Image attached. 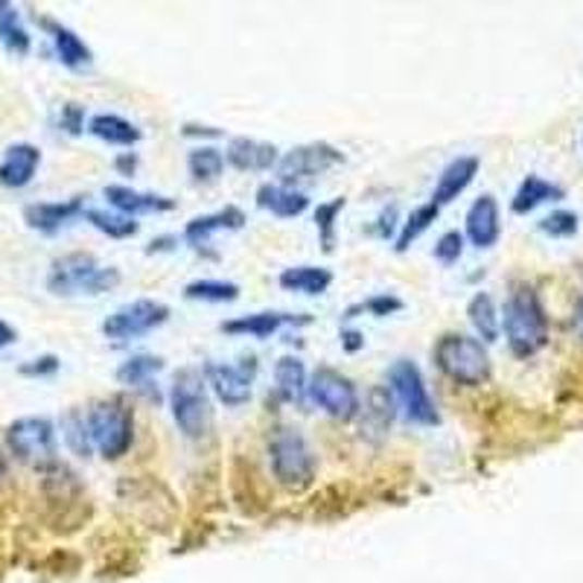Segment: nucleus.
<instances>
[{
    "mask_svg": "<svg viewBox=\"0 0 583 583\" xmlns=\"http://www.w3.org/2000/svg\"><path fill=\"white\" fill-rule=\"evenodd\" d=\"M508 348L517 360H531L534 353L546 348L548 315L539 295L531 287H517L505 301L502 315Z\"/></svg>",
    "mask_w": 583,
    "mask_h": 583,
    "instance_id": "f257e3e1",
    "label": "nucleus"
},
{
    "mask_svg": "<svg viewBox=\"0 0 583 583\" xmlns=\"http://www.w3.org/2000/svg\"><path fill=\"white\" fill-rule=\"evenodd\" d=\"M172 421L184 438H205L214 426V409L207 397V382L196 368H184L175 374L170 388Z\"/></svg>",
    "mask_w": 583,
    "mask_h": 583,
    "instance_id": "f03ea898",
    "label": "nucleus"
},
{
    "mask_svg": "<svg viewBox=\"0 0 583 583\" xmlns=\"http://www.w3.org/2000/svg\"><path fill=\"white\" fill-rule=\"evenodd\" d=\"M435 365L458 386L478 388L490 379L487 348L473 336H461V332H447L444 339H438V344H435Z\"/></svg>",
    "mask_w": 583,
    "mask_h": 583,
    "instance_id": "7ed1b4c3",
    "label": "nucleus"
},
{
    "mask_svg": "<svg viewBox=\"0 0 583 583\" xmlns=\"http://www.w3.org/2000/svg\"><path fill=\"white\" fill-rule=\"evenodd\" d=\"M117 283H120V271L99 266L90 254H64L47 275V289L53 295H102Z\"/></svg>",
    "mask_w": 583,
    "mask_h": 583,
    "instance_id": "20e7f679",
    "label": "nucleus"
},
{
    "mask_svg": "<svg viewBox=\"0 0 583 583\" xmlns=\"http://www.w3.org/2000/svg\"><path fill=\"white\" fill-rule=\"evenodd\" d=\"M269 458L275 478L289 490H304L315 478V456L297 429L280 426L269 438Z\"/></svg>",
    "mask_w": 583,
    "mask_h": 583,
    "instance_id": "39448f33",
    "label": "nucleus"
},
{
    "mask_svg": "<svg viewBox=\"0 0 583 583\" xmlns=\"http://www.w3.org/2000/svg\"><path fill=\"white\" fill-rule=\"evenodd\" d=\"M90 447L99 449L102 458L126 456L135 440V414L123 400L97 403L85 417Z\"/></svg>",
    "mask_w": 583,
    "mask_h": 583,
    "instance_id": "423d86ee",
    "label": "nucleus"
},
{
    "mask_svg": "<svg viewBox=\"0 0 583 583\" xmlns=\"http://www.w3.org/2000/svg\"><path fill=\"white\" fill-rule=\"evenodd\" d=\"M388 391L394 394L397 405L403 409L405 421L417 426H438L440 414L435 400L426 391L421 368L412 360H397L388 371Z\"/></svg>",
    "mask_w": 583,
    "mask_h": 583,
    "instance_id": "0eeeda50",
    "label": "nucleus"
},
{
    "mask_svg": "<svg viewBox=\"0 0 583 583\" xmlns=\"http://www.w3.org/2000/svg\"><path fill=\"white\" fill-rule=\"evenodd\" d=\"M306 394L318 409H324L336 421H353L362 409L356 386L332 368L315 371L313 377L306 379Z\"/></svg>",
    "mask_w": 583,
    "mask_h": 583,
    "instance_id": "6e6552de",
    "label": "nucleus"
},
{
    "mask_svg": "<svg viewBox=\"0 0 583 583\" xmlns=\"http://www.w3.org/2000/svg\"><path fill=\"white\" fill-rule=\"evenodd\" d=\"M12 456L24 464L45 466L56 458V426L47 417H21L7 429Z\"/></svg>",
    "mask_w": 583,
    "mask_h": 583,
    "instance_id": "1a4fd4ad",
    "label": "nucleus"
},
{
    "mask_svg": "<svg viewBox=\"0 0 583 583\" xmlns=\"http://www.w3.org/2000/svg\"><path fill=\"white\" fill-rule=\"evenodd\" d=\"M167 318H170V306L153 301V297H141V301H132L108 315L102 321V332H106V339L114 341L137 339V336L158 330Z\"/></svg>",
    "mask_w": 583,
    "mask_h": 583,
    "instance_id": "9d476101",
    "label": "nucleus"
},
{
    "mask_svg": "<svg viewBox=\"0 0 583 583\" xmlns=\"http://www.w3.org/2000/svg\"><path fill=\"white\" fill-rule=\"evenodd\" d=\"M341 161H344V155L336 146L318 141V144H304L283 155L278 161V175L283 184H292L301 179H315V175L339 167Z\"/></svg>",
    "mask_w": 583,
    "mask_h": 583,
    "instance_id": "9b49d317",
    "label": "nucleus"
},
{
    "mask_svg": "<svg viewBox=\"0 0 583 583\" xmlns=\"http://www.w3.org/2000/svg\"><path fill=\"white\" fill-rule=\"evenodd\" d=\"M257 374V362L243 360V365H205V382L224 405H245L252 400V382Z\"/></svg>",
    "mask_w": 583,
    "mask_h": 583,
    "instance_id": "f8f14e48",
    "label": "nucleus"
},
{
    "mask_svg": "<svg viewBox=\"0 0 583 583\" xmlns=\"http://www.w3.org/2000/svg\"><path fill=\"white\" fill-rule=\"evenodd\" d=\"M224 161L240 172H266L271 167H278L280 155L278 146L263 144L254 137H233L228 144V153H224Z\"/></svg>",
    "mask_w": 583,
    "mask_h": 583,
    "instance_id": "ddd939ff",
    "label": "nucleus"
},
{
    "mask_svg": "<svg viewBox=\"0 0 583 583\" xmlns=\"http://www.w3.org/2000/svg\"><path fill=\"white\" fill-rule=\"evenodd\" d=\"M502 222H499V205L494 196L476 198L466 210V236L476 248H494L499 243Z\"/></svg>",
    "mask_w": 583,
    "mask_h": 583,
    "instance_id": "4468645a",
    "label": "nucleus"
},
{
    "mask_svg": "<svg viewBox=\"0 0 583 583\" xmlns=\"http://www.w3.org/2000/svg\"><path fill=\"white\" fill-rule=\"evenodd\" d=\"M41 153L33 144H12L3 158H0V184L10 190L27 187L29 181L36 179Z\"/></svg>",
    "mask_w": 583,
    "mask_h": 583,
    "instance_id": "2eb2a0df",
    "label": "nucleus"
},
{
    "mask_svg": "<svg viewBox=\"0 0 583 583\" xmlns=\"http://www.w3.org/2000/svg\"><path fill=\"white\" fill-rule=\"evenodd\" d=\"M85 214L82 198H68V202H38V205L24 207V222L33 231L41 233H56L68 222H73L76 216Z\"/></svg>",
    "mask_w": 583,
    "mask_h": 583,
    "instance_id": "dca6fc26",
    "label": "nucleus"
},
{
    "mask_svg": "<svg viewBox=\"0 0 583 583\" xmlns=\"http://www.w3.org/2000/svg\"><path fill=\"white\" fill-rule=\"evenodd\" d=\"M245 224V214L240 207H224V210H216V214L196 216L190 219L187 228H184V240L193 248H202V245L210 243V236L219 231H240Z\"/></svg>",
    "mask_w": 583,
    "mask_h": 583,
    "instance_id": "f3484780",
    "label": "nucleus"
},
{
    "mask_svg": "<svg viewBox=\"0 0 583 583\" xmlns=\"http://www.w3.org/2000/svg\"><path fill=\"white\" fill-rule=\"evenodd\" d=\"M476 172H478V158H473V155H464V158L449 161L447 167H444V172H440L438 187L432 193V205L444 207L449 205V202H456V198L473 184Z\"/></svg>",
    "mask_w": 583,
    "mask_h": 583,
    "instance_id": "a211bd4d",
    "label": "nucleus"
},
{
    "mask_svg": "<svg viewBox=\"0 0 583 583\" xmlns=\"http://www.w3.org/2000/svg\"><path fill=\"white\" fill-rule=\"evenodd\" d=\"M108 205H114L123 216H141V214H163V210H172L175 202L167 196H155V193H137L132 187H123V184H108L106 187Z\"/></svg>",
    "mask_w": 583,
    "mask_h": 583,
    "instance_id": "6ab92c4d",
    "label": "nucleus"
},
{
    "mask_svg": "<svg viewBox=\"0 0 583 583\" xmlns=\"http://www.w3.org/2000/svg\"><path fill=\"white\" fill-rule=\"evenodd\" d=\"M287 324H306V318H295V315L287 313H254L243 315V318H233V321H224L222 330L231 332V336H252V339H269L280 327Z\"/></svg>",
    "mask_w": 583,
    "mask_h": 583,
    "instance_id": "aec40b11",
    "label": "nucleus"
},
{
    "mask_svg": "<svg viewBox=\"0 0 583 583\" xmlns=\"http://www.w3.org/2000/svg\"><path fill=\"white\" fill-rule=\"evenodd\" d=\"M45 27L50 29V36H53L56 45V56H59V62L64 68H71V71H85L94 62V53H90V47L82 41L73 29L62 27V24H53V21H45Z\"/></svg>",
    "mask_w": 583,
    "mask_h": 583,
    "instance_id": "412c9836",
    "label": "nucleus"
},
{
    "mask_svg": "<svg viewBox=\"0 0 583 583\" xmlns=\"http://www.w3.org/2000/svg\"><path fill=\"white\" fill-rule=\"evenodd\" d=\"M257 205L269 214L280 216V219H295L309 207V198L297 190H289L287 184H263L257 190Z\"/></svg>",
    "mask_w": 583,
    "mask_h": 583,
    "instance_id": "4be33fe9",
    "label": "nucleus"
},
{
    "mask_svg": "<svg viewBox=\"0 0 583 583\" xmlns=\"http://www.w3.org/2000/svg\"><path fill=\"white\" fill-rule=\"evenodd\" d=\"M88 132L111 146H135L137 141H141V129H137L135 123H129L126 117L120 114L90 117Z\"/></svg>",
    "mask_w": 583,
    "mask_h": 583,
    "instance_id": "5701e85b",
    "label": "nucleus"
},
{
    "mask_svg": "<svg viewBox=\"0 0 583 583\" xmlns=\"http://www.w3.org/2000/svg\"><path fill=\"white\" fill-rule=\"evenodd\" d=\"M332 283V271L318 266H292L280 275V287L297 295H324Z\"/></svg>",
    "mask_w": 583,
    "mask_h": 583,
    "instance_id": "b1692460",
    "label": "nucleus"
},
{
    "mask_svg": "<svg viewBox=\"0 0 583 583\" xmlns=\"http://www.w3.org/2000/svg\"><path fill=\"white\" fill-rule=\"evenodd\" d=\"M0 45L12 56H27L33 50V38L21 24V12L10 0H0Z\"/></svg>",
    "mask_w": 583,
    "mask_h": 583,
    "instance_id": "393cba45",
    "label": "nucleus"
},
{
    "mask_svg": "<svg viewBox=\"0 0 583 583\" xmlns=\"http://www.w3.org/2000/svg\"><path fill=\"white\" fill-rule=\"evenodd\" d=\"M466 315H470V324H473V330L478 332V341L482 344H494L499 339V330H502V318L496 313L494 297L487 295V292H476L473 301L466 304Z\"/></svg>",
    "mask_w": 583,
    "mask_h": 583,
    "instance_id": "a878e982",
    "label": "nucleus"
},
{
    "mask_svg": "<svg viewBox=\"0 0 583 583\" xmlns=\"http://www.w3.org/2000/svg\"><path fill=\"white\" fill-rule=\"evenodd\" d=\"M163 368V362L158 356H132L120 368H117V379L129 388H137V391H146V394L158 400V391H153L155 374Z\"/></svg>",
    "mask_w": 583,
    "mask_h": 583,
    "instance_id": "bb28decb",
    "label": "nucleus"
},
{
    "mask_svg": "<svg viewBox=\"0 0 583 583\" xmlns=\"http://www.w3.org/2000/svg\"><path fill=\"white\" fill-rule=\"evenodd\" d=\"M555 198H563V190L551 184V181L539 179V175H529V179L522 181L520 190H517V196H513L511 207L513 214H531L534 207H539L543 202H555Z\"/></svg>",
    "mask_w": 583,
    "mask_h": 583,
    "instance_id": "cd10ccee",
    "label": "nucleus"
},
{
    "mask_svg": "<svg viewBox=\"0 0 583 583\" xmlns=\"http://www.w3.org/2000/svg\"><path fill=\"white\" fill-rule=\"evenodd\" d=\"M275 382H278V394L287 403H301L306 391V368L297 356H283L275 365Z\"/></svg>",
    "mask_w": 583,
    "mask_h": 583,
    "instance_id": "c85d7f7f",
    "label": "nucleus"
},
{
    "mask_svg": "<svg viewBox=\"0 0 583 583\" xmlns=\"http://www.w3.org/2000/svg\"><path fill=\"white\" fill-rule=\"evenodd\" d=\"M184 297L207 301V304H231L240 297V287L228 283V280H193L184 287Z\"/></svg>",
    "mask_w": 583,
    "mask_h": 583,
    "instance_id": "c756f323",
    "label": "nucleus"
},
{
    "mask_svg": "<svg viewBox=\"0 0 583 583\" xmlns=\"http://www.w3.org/2000/svg\"><path fill=\"white\" fill-rule=\"evenodd\" d=\"M438 214H440V207L432 205V202H429V205L414 207L412 216H409V219L403 222V231H400V236H397V245H394L397 252H400V254L409 252L414 240H417V236H421L423 231H429L432 222L438 219Z\"/></svg>",
    "mask_w": 583,
    "mask_h": 583,
    "instance_id": "7c9ffc66",
    "label": "nucleus"
},
{
    "mask_svg": "<svg viewBox=\"0 0 583 583\" xmlns=\"http://www.w3.org/2000/svg\"><path fill=\"white\" fill-rule=\"evenodd\" d=\"M187 170L196 181H216L224 170V155L214 146H196L187 158Z\"/></svg>",
    "mask_w": 583,
    "mask_h": 583,
    "instance_id": "2f4dec72",
    "label": "nucleus"
},
{
    "mask_svg": "<svg viewBox=\"0 0 583 583\" xmlns=\"http://www.w3.org/2000/svg\"><path fill=\"white\" fill-rule=\"evenodd\" d=\"M82 216H85L97 231L108 233L111 240H126V236H135L137 233V222L132 216L106 214V210H85Z\"/></svg>",
    "mask_w": 583,
    "mask_h": 583,
    "instance_id": "473e14b6",
    "label": "nucleus"
},
{
    "mask_svg": "<svg viewBox=\"0 0 583 583\" xmlns=\"http://www.w3.org/2000/svg\"><path fill=\"white\" fill-rule=\"evenodd\" d=\"M341 210H344V198H332V202L318 205V210H315V224H318L324 252H332V245H336V216Z\"/></svg>",
    "mask_w": 583,
    "mask_h": 583,
    "instance_id": "72a5a7b5",
    "label": "nucleus"
},
{
    "mask_svg": "<svg viewBox=\"0 0 583 583\" xmlns=\"http://www.w3.org/2000/svg\"><path fill=\"white\" fill-rule=\"evenodd\" d=\"M64 440H68V447L76 452V456L88 458L90 456V438H88V426H85V417L73 412L64 417Z\"/></svg>",
    "mask_w": 583,
    "mask_h": 583,
    "instance_id": "f704fd0d",
    "label": "nucleus"
},
{
    "mask_svg": "<svg viewBox=\"0 0 583 583\" xmlns=\"http://www.w3.org/2000/svg\"><path fill=\"white\" fill-rule=\"evenodd\" d=\"M578 214L572 210H555V214H548L543 222H539V231L546 233V236H555V240H566V236H574L578 233Z\"/></svg>",
    "mask_w": 583,
    "mask_h": 583,
    "instance_id": "c9c22d12",
    "label": "nucleus"
},
{
    "mask_svg": "<svg viewBox=\"0 0 583 583\" xmlns=\"http://www.w3.org/2000/svg\"><path fill=\"white\" fill-rule=\"evenodd\" d=\"M461 254H464V233L447 231L435 243V260L444 263V266H452V263L461 260Z\"/></svg>",
    "mask_w": 583,
    "mask_h": 583,
    "instance_id": "e433bc0d",
    "label": "nucleus"
},
{
    "mask_svg": "<svg viewBox=\"0 0 583 583\" xmlns=\"http://www.w3.org/2000/svg\"><path fill=\"white\" fill-rule=\"evenodd\" d=\"M356 309H368V313H374L377 318H382V315L400 313V309H403V301L394 295H377V297H371V301H365V304L356 306Z\"/></svg>",
    "mask_w": 583,
    "mask_h": 583,
    "instance_id": "4c0bfd02",
    "label": "nucleus"
},
{
    "mask_svg": "<svg viewBox=\"0 0 583 583\" xmlns=\"http://www.w3.org/2000/svg\"><path fill=\"white\" fill-rule=\"evenodd\" d=\"M56 371H59V360L56 356H38V360L21 365L24 377H53Z\"/></svg>",
    "mask_w": 583,
    "mask_h": 583,
    "instance_id": "58836bf2",
    "label": "nucleus"
},
{
    "mask_svg": "<svg viewBox=\"0 0 583 583\" xmlns=\"http://www.w3.org/2000/svg\"><path fill=\"white\" fill-rule=\"evenodd\" d=\"M62 129L68 135H80L82 129H85V111L76 102L62 108Z\"/></svg>",
    "mask_w": 583,
    "mask_h": 583,
    "instance_id": "ea45409f",
    "label": "nucleus"
},
{
    "mask_svg": "<svg viewBox=\"0 0 583 583\" xmlns=\"http://www.w3.org/2000/svg\"><path fill=\"white\" fill-rule=\"evenodd\" d=\"M341 344H344V350H348V353H356V350L365 344V339H362L360 330H348V332H341Z\"/></svg>",
    "mask_w": 583,
    "mask_h": 583,
    "instance_id": "a19ab883",
    "label": "nucleus"
},
{
    "mask_svg": "<svg viewBox=\"0 0 583 583\" xmlns=\"http://www.w3.org/2000/svg\"><path fill=\"white\" fill-rule=\"evenodd\" d=\"M117 170L120 172H126V175H132V172H135V167H137V158L132 153H126V155H120V158H117Z\"/></svg>",
    "mask_w": 583,
    "mask_h": 583,
    "instance_id": "79ce46f5",
    "label": "nucleus"
},
{
    "mask_svg": "<svg viewBox=\"0 0 583 583\" xmlns=\"http://www.w3.org/2000/svg\"><path fill=\"white\" fill-rule=\"evenodd\" d=\"M15 339H19V332L12 330V327H10V324H7V321H0V350L10 348V344H12V341H15Z\"/></svg>",
    "mask_w": 583,
    "mask_h": 583,
    "instance_id": "37998d69",
    "label": "nucleus"
},
{
    "mask_svg": "<svg viewBox=\"0 0 583 583\" xmlns=\"http://www.w3.org/2000/svg\"><path fill=\"white\" fill-rule=\"evenodd\" d=\"M184 135H210V137H219V132L216 129H207V126H184Z\"/></svg>",
    "mask_w": 583,
    "mask_h": 583,
    "instance_id": "c03bdc74",
    "label": "nucleus"
},
{
    "mask_svg": "<svg viewBox=\"0 0 583 583\" xmlns=\"http://www.w3.org/2000/svg\"><path fill=\"white\" fill-rule=\"evenodd\" d=\"M574 327H578V332H581L583 339V297L574 304Z\"/></svg>",
    "mask_w": 583,
    "mask_h": 583,
    "instance_id": "a18cd8bd",
    "label": "nucleus"
},
{
    "mask_svg": "<svg viewBox=\"0 0 583 583\" xmlns=\"http://www.w3.org/2000/svg\"><path fill=\"white\" fill-rule=\"evenodd\" d=\"M3 473H7V464H3V456H0V482H3Z\"/></svg>",
    "mask_w": 583,
    "mask_h": 583,
    "instance_id": "49530a36",
    "label": "nucleus"
}]
</instances>
